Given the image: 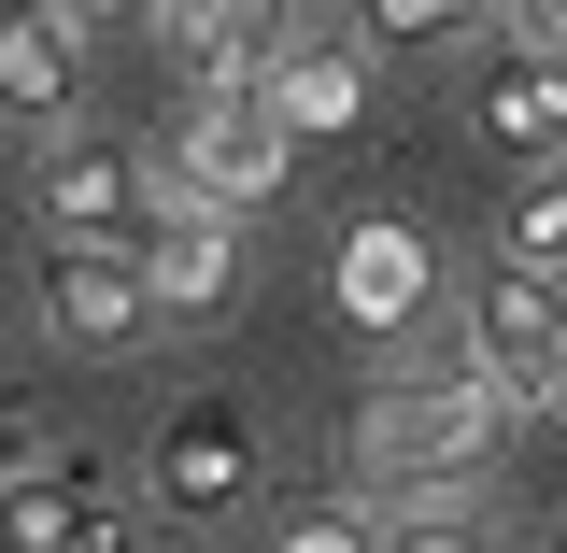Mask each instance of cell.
Masks as SVG:
<instances>
[{
  "label": "cell",
  "mask_w": 567,
  "mask_h": 553,
  "mask_svg": "<svg viewBox=\"0 0 567 553\" xmlns=\"http://www.w3.org/2000/svg\"><path fill=\"white\" fill-rule=\"evenodd\" d=\"M496 14H511L525 43H554V58H567V0H496Z\"/></svg>",
  "instance_id": "18"
},
{
  "label": "cell",
  "mask_w": 567,
  "mask_h": 553,
  "mask_svg": "<svg viewBox=\"0 0 567 553\" xmlns=\"http://www.w3.org/2000/svg\"><path fill=\"white\" fill-rule=\"evenodd\" d=\"M185 185H213V199H284V171H298V129L270 114V85H199V114H185V156H171Z\"/></svg>",
  "instance_id": "5"
},
{
  "label": "cell",
  "mask_w": 567,
  "mask_h": 553,
  "mask_svg": "<svg viewBox=\"0 0 567 553\" xmlns=\"http://www.w3.org/2000/svg\"><path fill=\"white\" fill-rule=\"evenodd\" d=\"M256 85H270V114H284L298 142H341L354 114H369V58H354V43H284Z\"/></svg>",
  "instance_id": "13"
},
{
  "label": "cell",
  "mask_w": 567,
  "mask_h": 553,
  "mask_svg": "<svg viewBox=\"0 0 567 553\" xmlns=\"http://www.w3.org/2000/svg\"><path fill=\"white\" fill-rule=\"evenodd\" d=\"M171 43L199 58V85H256V71L298 43V0H156Z\"/></svg>",
  "instance_id": "11"
},
{
  "label": "cell",
  "mask_w": 567,
  "mask_h": 553,
  "mask_svg": "<svg viewBox=\"0 0 567 553\" xmlns=\"http://www.w3.org/2000/svg\"><path fill=\"white\" fill-rule=\"evenodd\" d=\"M454 341L483 355V383L511 398V412H525V398H554V355H567V270L511 242V270L468 284V327H454Z\"/></svg>",
  "instance_id": "3"
},
{
  "label": "cell",
  "mask_w": 567,
  "mask_h": 553,
  "mask_svg": "<svg viewBox=\"0 0 567 553\" xmlns=\"http://www.w3.org/2000/svg\"><path fill=\"white\" fill-rule=\"evenodd\" d=\"M100 14H156V0H85V29H100Z\"/></svg>",
  "instance_id": "19"
},
{
  "label": "cell",
  "mask_w": 567,
  "mask_h": 553,
  "mask_svg": "<svg viewBox=\"0 0 567 553\" xmlns=\"http://www.w3.org/2000/svg\"><path fill=\"white\" fill-rule=\"evenodd\" d=\"M327 284H341V313L369 341H398V327H425V298H440V256H425V227H398V213H354Z\"/></svg>",
  "instance_id": "7"
},
{
  "label": "cell",
  "mask_w": 567,
  "mask_h": 553,
  "mask_svg": "<svg viewBox=\"0 0 567 553\" xmlns=\"http://www.w3.org/2000/svg\"><path fill=\"white\" fill-rule=\"evenodd\" d=\"M29 298H43V327H58L71 355H128L156 341V256H128V242H85V227H58L43 242V270H29Z\"/></svg>",
  "instance_id": "2"
},
{
  "label": "cell",
  "mask_w": 567,
  "mask_h": 553,
  "mask_svg": "<svg viewBox=\"0 0 567 553\" xmlns=\"http://www.w3.org/2000/svg\"><path fill=\"white\" fill-rule=\"evenodd\" d=\"M85 85V0H0V114H71Z\"/></svg>",
  "instance_id": "10"
},
{
  "label": "cell",
  "mask_w": 567,
  "mask_h": 553,
  "mask_svg": "<svg viewBox=\"0 0 567 553\" xmlns=\"http://www.w3.org/2000/svg\"><path fill=\"white\" fill-rule=\"evenodd\" d=\"M496 426H511V398L483 383V355H425V369H398L369 412H354V469L369 483H440V469H483Z\"/></svg>",
  "instance_id": "1"
},
{
  "label": "cell",
  "mask_w": 567,
  "mask_h": 553,
  "mask_svg": "<svg viewBox=\"0 0 567 553\" xmlns=\"http://www.w3.org/2000/svg\"><path fill=\"white\" fill-rule=\"evenodd\" d=\"M383 496V540H468V496H454V469L440 483H369Z\"/></svg>",
  "instance_id": "16"
},
{
  "label": "cell",
  "mask_w": 567,
  "mask_h": 553,
  "mask_svg": "<svg viewBox=\"0 0 567 553\" xmlns=\"http://www.w3.org/2000/svg\"><path fill=\"white\" fill-rule=\"evenodd\" d=\"M554 412H567V355H554Z\"/></svg>",
  "instance_id": "20"
},
{
  "label": "cell",
  "mask_w": 567,
  "mask_h": 553,
  "mask_svg": "<svg viewBox=\"0 0 567 553\" xmlns=\"http://www.w3.org/2000/svg\"><path fill=\"white\" fill-rule=\"evenodd\" d=\"M29 213H43V227H85V242H128V256H156V213H171V185H156V156H128V142H43Z\"/></svg>",
  "instance_id": "4"
},
{
  "label": "cell",
  "mask_w": 567,
  "mask_h": 553,
  "mask_svg": "<svg viewBox=\"0 0 567 553\" xmlns=\"http://www.w3.org/2000/svg\"><path fill=\"white\" fill-rule=\"evenodd\" d=\"M156 298L171 313H227L241 298V199H213L171 171V213H156Z\"/></svg>",
  "instance_id": "8"
},
{
  "label": "cell",
  "mask_w": 567,
  "mask_h": 553,
  "mask_svg": "<svg viewBox=\"0 0 567 553\" xmlns=\"http://www.w3.org/2000/svg\"><path fill=\"white\" fill-rule=\"evenodd\" d=\"M128 525L142 511L100 483V469H58V454H43V469H0V540L14 553H114Z\"/></svg>",
  "instance_id": "6"
},
{
  "label": "cell",
  "mask_w": 567,
  "mask_h": 553,
  "mask_svg": "<svg viewBox=\"0 0 567 553\" xmlns=\"http://www.w3.org/2000/svg\"><path fill=\"white\" fill-rule=\"evenodd\" d=\"M468 129H483V156H567V58H554V43H525L511 71H483Z\"/></svg>",
  "instance_id": "12"
},
{
  "label": "cell",
  "mask_w": 567,
  "mask_h": 553,
  "mask_svg": "<svg viewBox=\"0 0 567 553\" xmlns=\"http://www.w3.org/2000/svg\"><path fill=\"white\" fill-rule=\"evenodd\" d=\"M241 469H256V412L241 398H185V412L156 426V496L171 511H227Z\"/></svg>",
  "instance_id": "9"
},
{
  "label": "cell",
  "mask_w": 567,
  "mask_h": 553,
  "mask_svg": "<svg viewBox=\"0 0 567 553\" xmlns=\"http://www.w3.org/2000/svg\"><path fill=\"white\" fill-rule=\"evenodd\" d=\"M454 29H483V0H354V43H383V58L454 43Z\"/></svg>",
  "instance_id": "14"
},
{
  "label": "cell",
  "mask_w": 567,
  "mask_h": 553,
  "mask_svg": "<svg viewBox=\"0 0 567 553\" xmlns=\"http://www.w3.org/2000/svg\"><path fill=\"white\" fill-rule=\"evenodd\" d=\"M270 540L284 553H354V540H383V496H298V511H270Z\"/></svg>",
  "instance_id": "15"
},
{
  "label": "cell",
  "mask_w": 567,
  "mask_h": 553,
  "mask_svg": "<svg viewBox=\"0 0 567 553\" xmlns=\"http://www.w3.org/2000/svg\"><path fill=\"white\" fill-rule=\"evenodd\" d=\"M511 242H525V256H567V156H554V185L525 199V227H511Z\"/></svg>",
  "instance_id": "17"
}]
</instances>
